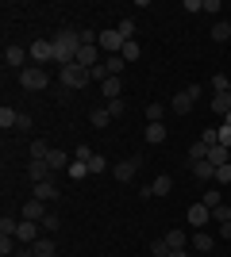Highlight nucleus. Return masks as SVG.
Masks as SVG:
<instances>
[{
  "label": "nucleus",
  "instance_id": "1",
  "mask_svg": "<svg viewBox=\"0 0 231 257\" xmlns=\"http://www.w3.org/2000/svg\"><path fill=\"white\" fill-rule=\"evenodd\" d=\"M50 43H54V65H58V69H62V65H73V62H77V50H81V35H77L73 27L58 31Z\"/></svg>",
  "mask_w": 231,
  "mask_h": 257
},
{
  "label": "nucleus",
  "instance_id": "2",
  "mask_svg": "<svg viewBox=\"0 0 231 257\" xmlns=\"http://www.w3.org/2000/svg\"><path fill=\"white\" fill-rule=\"evenodd\" d=\"M89 81H93V69H85V65H62L58 69V85L62 88H69V92H77V88H85Z\"/></svg>",
  "mask_w": 231,
  "mask_h": 257
},
{
  "label": "nucleus",
  "instance_id": "3",
  "mask_svg": "<svg viewBox=\"0 0 231 257\" xmlns=\"http://www.w3.org/2000/svg\"><path fill=\"white\" fill-rule=\"evenodd\" d=\"M20 85L27 88V92H43V88L50 85V73H46L43 65H27V69L20 73Z\"/></svg>",
  "mask_w": 231,
  "mask_h": 257
},
{
  "label": "nucleus",
  "instance_id": "4",
  "mask_svg": "<svg viewBox=\"0 0 231 257\" xmlns=\"http://www.w3.org/2000/svg\"><path fill=\"white\" fill-rule=\"evenodd\" d=\"M197 96H200V88H197V85H189V88H181V92L170 100V107H174L177 115H189V111H193V104H197Z\"/></svg>",
  "mask_w": 231,
  "mask_h": 257
},
{
  "label": "nucleus",
  "instance_id": "5",
  "mask_svg": "<svg viewBox=\"0 0 231 257\" xmlns=\"http://www.w3.org/2000/svg\"><path fill=\"white\" fill-rule=\"evenodd\" d=\"M27 58H31V54L23 50V46H16V43L4 46V65H8V69H20V73H23V69H27V65H23Z\"/></svg>",
  "mask_w": 231,
  "mask_h": 257
},
{
  "label": "nucleus",
  "instance_id": "6",
  "mask_svg": "<svg viewBox=\"0 0 231 257\" xmlns=\"http://www.w3.org/2000/svg\"><path fill=\"white\" fill-rule=\"evenodd\" d=\"M39 230H43L39 223H31V219H20V230H16V242H23V246H35V242H39Z\"/></svg>",
  "mask_w": 231,
  "mask_h": 257
},
{
  "label": "nucleus",
  "instance_id": "7",
  "mask_svg": "<svg viewBox=\"0 0 231 257\" xmlns=\"http://www.w3.org/2000/svg\"><path fill=\"white\" fill-rule=\"evenodd\" d=\"M139 165H143V158H127V161H120V165L112 169V177H116L120 184H127V181L135 177V173H139Z\"/></svg>",
  "mask_w": 231,
  "mask_h": 257
},
{
  "label": "nucleus",
  "instance_id": "8",
  "mask_svg": "<svg viewBox=\"0 0 231 257\" xmlns=\"http://www.w3.org/2000/svg\"><path fill=\"white\" fill-rule=\"evenodd\" d=\"M123 43H127V39H123L116 27H112V31H100V50H104V54H120Z\"/></svg>",
  "mask_w": 231,
  "mask_h": 257
},
{
  "label": "nucleus",
  "instance_id": "9",
  "mask_svg": "<svg viewBox=\"0 0 231 257\" xmlns=\"http://www.w3.org/2000/svg\"><path fill=\"white\" fill-rule=\"evenodd\" d=\"M27 54L35 58V65L54 62V43H43V39H39V43H31V46H27Z\"/></svg>",
  "mask_w": 231,
  "mask_h": 257
},
{
  "label": "nucleus",
  "instance_id": "10",
  "mask_svg": "<svg viewBox=\"0 0 231 257\" xmlns=\"http://www.w3.org/2000/svg\"><path fill=\"white\" fill-rule=\"evenodd\" d=\"M46 215H50V211H46V207H43V200H35V196H31V200H27V204H23L20 219H31V223H43Z\"/></svg>",
  "mask_w": 231,
  "mask_h": 257
},
{
  "label": "nucleus",
  "instance_id": "11",
  "mask_svg": "<svg viewBox=\"0 0 231 257\" xmlns=\"http://www.w3.org/2000/svg\"><path fill=\"white\" fill-rule=\"evenodd\" d=\"M208 223H212V207L189 204V226H208Z\"/></svg>",
  "mask_w": 231,
  "mask_h": 257
},
{
  "label": "nucleus",
  "instance_id": "12",
  "mask_svg": "<svg viewBox=\"0 0 231 257\" xmlns=\"http://www.w3.org/2000/svg\"><path fill=\"white\" fill-rule=\"evenodd\" d=\"M35 200H43V204L58 200V184L54 181H39V184H35Z\"/></svg>",
  "mask_w": 231,
  "mask_h": 257
},
{
  "label": "nucleus",
  "instance_id": "13",
  "mask_svg": "<svg viewBox=\"0 0 231 257\" xmlns=\"http://www.w3.org/2000/svg\"><path fill=\"white\" fill-rule=\"evenodd\" d=\"M189 169H193L197 181H216V165H212V161H193Z\"/></svg>",
  "mask_w": 231,
  "mask_h": 257
},
{
  "label": "nucleus",
  "instance_id": "14",
  "mask_svg": "<svg viewBox=\"0 0 231 257\" xmlns=\"http://www.w3.org/2000/svg\"><path fill=\"white\" fill-rule=\"evenodd\" d=\"M89 123H93L97 131H104V127L112 123V111H108L104 104H100V107H93V111H89Z\"/></svg>",
  "mask_w": 231,
  "mask_h": 257
},
{
  "label": "nucleus",
  "instance_id": "15",
  "mask_svg": "<svg viewBox=\"0 0 231 257\" xmlns=\"http://www.w3.org/2000/svg\"><path fill=\"white\" fill-rule=\"evenodd\" d=\"M50 173H54V169H50L46 161H31V165H27V177H31L35 184H39V181H50Z\"/></svg>",
  "mask_w": 231,
  "mask_h": 257
},
{
  "label": "nucleus",
  "instance_id": "16",
  "mask_svg": "<svg viewBox=\"0 0 231 257\" xmlns=\"http://www.w3.org/2000/svg\"><path fill=\"white\" fill-rule=\"evenodd\" d=\"M120 88H123V85H120V77H108V81L100 85V96L112 104V100H120Z\"/></svg>",
  "mask_w": 231,
  "mask_h": 257
},
{
  "label": "nucleus",
  "instance_id": "17",
  "mask_svg": "<svg viewBox=\"0 0 231 257\" xmlns=\"http://www.w3.org/2000/svg\"><path fill=\"white\" fill-rule=\"evenodd\" d=\"M212 246H216V238H212L208 230H197V234H193V249H197V253H208Z\"/></svg>",
  "mask_w": 231,
  "mask_h": 257
},
{
  "label": "nucleus",
  "instance_id": "18",
  "mask_svg": "<svg viewBox=\"0 0 231 257\" xmlns=\"http://www.w3.org/2000/svg\"><path fill=\"white\" fill-rule=\"evenodd\" d=\"M104 69H108V77H120L123 69H127V62H123V54H108V58H104Z\"/></svg>",
  "mask_w": 231,
  "mask_h": 257
},
{
  "label": "nucleus",
  "instance_id": "19",
  "mask_svg": "<svg viewBox=\"0 0 231 257\" xmlns=\"http://www.w3.org/2000/svg\"><path fill=\"white\" fill-rule=\"evenodd\" d=\"M170 188H174V177H166V173L150 181V196H170Z\"/></svg>",
  "mask_w": 231,
  "mask_h": 257
},
{
  "label": "nucleus",
  "instance_id": "20",
  "mask_svg": "<svg viewBox=\"0 0 231 257\" xmlns=\"http://www.w3.org/2000/svg\"><path fill=\"white\" fill-rule=\"evenodd\" d=\"M204 161H212L216 169H220V165H227V146H220V142H216V146H208V158H204Z\"/></svg>",
  "mask_w": 231,
  "mask_h": 257
},
{
  "label": "nucleus",
  "instance_id": "21",
  "mask_svg": "<svg viewBox=\"0 0 231 257\" xmlns=\"http://www.w3.org/2000/svg\"><path fill=\"white\" fill-rule=\"evenodd\" d=\"M35 257H54L58 253V246H54V238H39V242H35Z\"/></svg>",
  "mask_w": 231,
  "mask_h": 257
},
{
  "label": "nucleus",
  "instance_id": "22",
  "mask_svg": "<svg viewBox=\"0 0 231 257\" xmlns=\"http://www.w3.org/2000/svg\"><path fill=\"white\" fill-rule=\"evenodd\" d=\"M166 246H170V249H185L189 234H185V230H170V234H166Z\"/></svg>",
  "mask_w": 231,
  "mask_h": 257
},
{
  "label": "nucleus",
  "instance_id": "23",
  "mask_svg": "<svg viewBox=\"0 0 231 257\" xmlns=\"http://www.w3.org/2000/svg\"><path fill=\"white\" fill-rule=\"evenodd\" d=\"M208 85H212V92H216V96H223V92L231 88V77H227V73H212Z\"/></svg>",
  "mask_w": 231,
  "mask_h": 257
},
{
  "label": "nucleus",
  "instance_id": "24",
  "mask_svg": "<svg viewBox=\"0 0 231 257\" xmlns=\"http://www.w3.org/2000/svg\"><path fill=\"white\" fill-rule=\"evenodd\" d=\"M46 165H50V169H69V154H66V150H50Z\"/></svg>",
  "mask_w": 231,
  "mask_h": 257
},
{
  "label": "nucleus",
  "instance_id": "25",
  "mask_svg": "<svg viewBox=\"0 0 231 257\" xmlns=\"http://www.w3.org/2000/svg\"><path fill=\"white\" fill-rule=\"evenodd\" d=\"M204 158H208V142H193V146H189V165H193V161H204Z\"/></svg>",
  "mask_w": 231,
  "mask_h": 257
},
{
  "label": "nucleus",
  "instance_id": "26",
  "mask_svg": "<svg viewBox=\"0 0 231 257\" xmlns=\"http://www.w3.org/2000/svg\"><path fill=\"white\" fill-rule=\"evenodd\" d=\"M66 173H69V181H81V177H89V161H77V158H73Z\"/></svg>",
  "mask_w": 231,
  "mask_h": 257
},
{
  "label": "nucleus",
  "instance_id": "27",
  "mask_svg": "<svg viewBox=\"0 0 231 257\" xmlns=\"http://www.w3.org/2000/svg\"><path fill=\"white\" fill-rule=\"evenodd\" d=\"M212 111H216V115H227V111H231V92H223V96H212Z\"/></svg>",
  "mask_w": 231,
  "mask_h": 257
},
{
  "label": "nucleus",
  "instance_id": "28",
  "mask_svg": "<svg viewBox=\"0 0 231 257\" xmlns=\"http://www.w3.org/2000/svg\"><path fill=\"white\" fill-rule=\"evenodd\" d=\"M16 119H20V111H16V107H8V104L0 107V127H4V131L16 127Z\"/></svg>",
  "mask_w": 231,
  "mask_h": 257
},
{
  "label": "nucleus",
  "instance_id": "29",
  "mask_svg": "<svg viewBox=\"0 0 231 257\" xmlns=\"http://www.w3.org/2000/svg\"><path fill=\"white\" fill-rule=\"evenodd\" d=\"M46 158H50V146H46L43 139H35L31 142V161H46Z\"/></svg>",
  "mask_w": 231,
  "mask_h": 257
},
{
  "label": "nucleus",
  "instance_id": "30",
  "mask_svg": "<svg viewBox=\"0 0 231 257\" xmlns=\"http://www.w3.org/2000/svg\"><path fill=\"white\" fill-rule=\"evenodd\" d=\"M116 31H120L123 39H127V43H131V39H135V20H131V16H123V20L116 23Z\"/></svg>",
  "mask_w": 231,
  "mask_h": 257
},
{
  "label": "nucleus",
  "instance_id": "31",
  "mask_svg": "<svg viewBox=\"0 0 231 257\" xmlns=\"http://www.w3.org/2000/svg\"><path fill=\"white\" fill-rule=\"evenodd\" d=\"M212 39H216V43H227V39H231V23L220 20L216 27H212Z\"/></svg>",
  "mask_w": 231,
  "mask_h": 257
},
{
  "label": "nucleus",
  "instance_id": "32",
  "mask_svg": "<svg viewBox=\"0 0 231 257\" xmlns=\"http://www.w3.org/2000/svg\"><path fill=\"white\" fill-rule=\"evenodd\" d=\"M123 62H127V65H131V62H139V54H143V50H139V43H135V39H131V43H123Z\"/></svg>",
  "mask_w": 231,
  "mask_h": 257
},
{
  "label": "nucleus",
  "instance_id": "33",
  "mask_svg": "<svg viewBox=\"0 0 231 257\" xmlns=\"http://www.w3.org/2000/svg\"><path fill=\"white\" fill-rule=\"evenodd\" d=\"M146 142H166V127L162 123H146Z\"/></svg>",
  "mask_w": 231,
  "mask_h": 257
},
{
  "label": "nucleus",
  "instance_id": "34",
  "mask_svg": "<svg viewBox=\"0 0 231 257\" xmlns=\"http://www.w3.org/2000/svg\"><path fill=\"white\" fill-rule=\"evenodd\" d=\"M166 115V104H146V123H162Z\"/></svg>",
  "mask_w": 231,
  "mask_h": 257
},
{
  "label": "nucleus",
  "instance_id": "35",
  "mask_svg": "<svg viewBox=\"0 0 231 257\" xmlns=\"http://www.w3.org/2000/svg\"><path fill=\"white\" fill-rule=\"evenodd\" d=\"M108 169V158H104V154H93V158H89V173H104Z\"/></svg>",
  "mask_w": 231,
  "mask_h": 257
},
{
  "label": "nucleus",
  "instance_id": "36",
  "mask_svg": "<svg viewBox=\"0 0 231 257\" xmlns=\"http://www.w3.org/2000/svg\"><path fill=\"white\" fill-rule=\"evenodd\" d=\"M220 200H223V196L216 192V188H208V192L200 196V204H204V207H220Z\"/></svg>",
  "mask_w": 231,
  "mask_h": 257
},
{
  "label": "nucleus",
  "instance_id": "37",
  "mask_svg": "<svg viewBox=\"0 0 231 257\" xmlns=\"http://www.w3.org/2000/svg\"><path fill=\"white\" fill-rule=\"evenodd\" d=\"M212 219H216V223H231V207H227V204L212 207Z\"/></svg>",
  "mask_w": 231,
  "mask_h": 257
},
{
  "label": "nucleus",
  "instance_id": "38",
  "mask_svg": "<svg viewBox=\"0 0 231 257\" xmlns=\"http://www.w3.org/2000/svg\"><path fill=\"white\" fill-rule=\"evenodd\" d=\"M39 226H43L46 234H54L58 226H62V219H58V215H46V219H43V223H39Z\"/></svg>",
  "mask_w": 231,
  "mask_h": 257
},
{
  "label": "nucleus",
  "instance_id": "39",
  "mask_svg": "<svg viewBox=\"0 0 231 257\" xmlns=\"http://www.w3.org/2000/svg\"><path fill=\"white\" fill-rule=\"evenodd\" d=\"M150 253H154V257H170V253H174V249L166 246V238H158V242H154V246H150Z\"/></svg>",
  "mask_w": 231,
  "mask_h": 257
},
{
  "label": "nucleus",
  "instance_id": "40",
  "mask_svg": "<svg viewBox=\"0 0 231 257\" xmlns=\"http://www.w3.org/2000/svg\"><path fill=\"white\" fill-rule=\"evenodd\" d=\"M216 139H220V146H227V150H231V123H223V127L216 131Z\"/></svg>",
  "mask_w": 231,
  "mask_h": 257
},
{
  "label": "nucleus",
  "instance_id": "41",
  "mask_svg": "<svg viewBox=\"0 0 231 257\" xmlns=\"http://www.w3.org/2000/svg\"><path fill=\"white\" fill-rule=\"evenodd\" d=\"M216 184H231V161L216 169Z\"/></svg>",
  "mask_w": 231,
  "mask_h": 257
},
{
  "label": "nucleus",
  "instance_id": "42",
  "mask_svg": "<svg viewBox=\"0 0 231 257\" xmlns=\"http://www.w3.org/2000/svg\"><path fill=\"white\" fill-rule=\"evenodd\" d=\"M104 107L112 111V119H120L123 111H127V104H123V100H112V104H104Z\"/></svg>",
  "mask_w": 231,
  "mask_h": 257
},
{
  "label": "nucleus",
  "instance_id": "43",
  "mask_svg": "<svg viewBox=\"0 0 231 257\" xmlns=\"http://www.w3.org/2000/svg\"><path fill=\"white\" fill-rule=\"evenodd\" d=\"M16 131H31V115H27V111H20V119H16Z\"/></svg>",
  "mask_w": 231,
  "mask_h": 257
},
{
  "label": "nucleus",
  "instance_id": "44",
  "mask_svg": "<svg viewBox=\"0 0 231 257\" xmlns=\"http://www.w3.org/2000/svg\"><path fill=\"white\" fill-rule=\"evenodd\" d=\"M73 158H77V161H89V158H93V150H89V146H77Z\"/></svg>",
  "mask_w": 231,
  "mask_h": 257
},
{
  "label": "nucleus",
  "instance_id": "45",
  "mask_svg": "<svg viewBox=\"0 0 231 257\" xmlns=\"http://www.w3.org/2000/svg\"><path fill=\"white\" fill-rule=\"evenodd\" d=\"M185 12H204V0H185Z\"/></svg>",
  "mask_w": 231,
  "mask_h": 257
},
{
  "label": "nucleus",
  "instance_id": "46",
  "mask_svg": "<svg viewBox=\"0 0 231 257\" xmlns=\"http://www.w3.org/2000/svg\"><path fill=\"white\" fill-rule=\"evenodd\" d=\"M220 234H223V238H231V223H220Z\"/></svg>",
  "mask_w": 231,
  "mask_h": 257
},
{
  "label": "nucleus",
  "instance_id": "47",
  "mask_svg": "<svg viewBox=\"0 0 231 257\" xmlns=\"http://www.w3.org/2000/svg\"><path fill=\"white\" fill-rule=\"evenodd\" d=\"M16 257H35V249H16Z\"/></svg>",
  "mask_w": 231,
  "mask_h": 257
},
{
  "label": "nucleus",
  "instance_id": "48",
  "mask_svg": "<svg viewBox=\"0 0 231 257\" xmlns=\"http://www.w3.org/2000/svg\"><path fill=\"white\" fill-rule=\"evenodd\" d=\"M170 257H193V253H189V249H174Z\"/></svg>",
  "mask_w": 231,
  "mask_h": 257
},
{
  "label": "nucleus",
  "instance_id": "49",
  "mask_svg": "<svg viewBox=\"0 0 231 257\" xmlns=\"http://www.w3.org/2000/svg\"><path fill=\"white\" fill-rule=\"evenodd\" d=\"M227 92H231V88H227Z\"/></svg>",
  "mask_w": 231,
  "mask_h": 257
}]
</instances>
